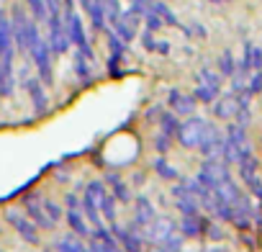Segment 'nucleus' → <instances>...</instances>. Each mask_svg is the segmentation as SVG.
Instances as JSON below:
<instances>
[{"mask_svg":"<svg viewBox=\"0 0 262 252\" xmlns=\"http://www.w3.org/2000/svg\"><path fill=\"white\" fill-rule=\"evenodd\" d=\"M0 234H3V224H0Z\"/></svg>","mask_w":262,"mask_h":252,"instance_id":"nucleus-52","label":"nucleus"},{"mask_svg":"<svg viewBox=\"0 0 262 252\" xmlns=\"http://www.w3.org/2000/svg\"><path fill=\"white\" fill-rule=\"evenodd\" d=\"M103 183L108 185V191H111V196L121 203V206H131V201H134V193H131V185L118 175V173H113V170H108L105 173V178H103Z\"/></svg>","mask_w":262,"mask_h":252,"instance_id":"nucleus-16","label":"nucleus"},{"mask_svg":"<svg viewBox=\"0 0 262 252\" xmlns=\"http://www.w3.org/2000/svg\"><path fill=\"white\" fill-rule=\"evenodd\" d=\"M172 203H175V208L180 211V216H193V214H201V201L188 191V193H183L180 198H172Z\"/></svg>","mask_w":262,"mask_h":252,"instance_id":"nucleus-27","label":"nucleus"},{"mask_svg":"<svg viewBox=\"0 0 262 252\" xmlns=\"http://www.w3.org/2000/svg\"><path fill=\"white\" fill-rule=\"evenodd\" d=\"M44 211H47V216L59 226L62 224V219H64V206L59 203V201H54V198H44Z\"/></svg>","mask_w":262,"mask_h":252,"instance_id":"nucleus-35","label":"nucleus"},{"mask_svg":"<svg viewBox=\"0 0 262 252\" xmlns=\"http://www.w3.org/2000/svg\"><path fill=\"white\" fill-rule=\"evenodd\" d=\"M75 3H77V0H62V8H64V11H72Z\"/></svg>","mask_w":262,"mask_h":252,"instance_id":"nucleus-47","label":"nucleus"},{"mask_svg":"<svg viewBox=\"0 0 262 252\" xmlns=\"http://www.w3.org/2000/svg\"><path fill=\"white\" fill-rule=\"evenodd\" d=\"M44 3H47V8H49V16L64 11V8H62V0H44Z\"/></svg>","mask_w":262,"mask_h":252,"instance_id":"nucleus-44","label":"nucleus"},{"mask_svg":"<svg viewBox=\"0 0 262 252\" xmlns=\"http://www.w3.org/2000/svg\"><path fill=\"white\" fill-rule=\"evenodd\" d=\"M167 108L175 111L178 116H193L198 108V100L193 98V93H183L180 88H170L167 90Z\"/></svg>","mask_w":262,"mask_h":252,"instance_id":"nucleus-15","label":"nucleus"},{"mask_svg":"<svg viewBox=\"0 0 262 252\" xmlns=\"http://www.w3.org/2000/svg\"><path fill=\"white\" fill-rule=\"evenodd\" d=\"M41 252H57V249H54V247H44Z\"/></svg>","mask_w":262,"mask_h":252,"instance_id":"nucleus-50","label":"nucleus"},{"mask_svg":"<svg viewBox=\"0 0 262 252\" xmlns=\"http://www.w3.org/2000/svg\"><path fill=\"white\" fill-rule=\"evenodd\" d=\"M244 183L252 191V196H257V201H262V180H259V175H249V178H244Z\"/></svg>","mask_w":262,"mask_h":252,"instance_id":"nucleus-42","label":"nucleus"},{"mask_svg":"<svg viewBox=\"0 0 262 252\" xmlns=\"http://www.w3.org/2000/svg\"><path fill=\"white\" fill-rule=\"evenodd\" d=\"M157 126H160L162 134H167V137L175 139L178 126H180V116H178L175 111H170V108H162V113H160V118H157Z\"/></svg>","mask_w":262,"mask_h":252,"instance_id":"nucleus-26","label":"nucleus"},{"mask_svg":"<svg viewBox=\"0 0 262 252\" xmlns=\"http://www.w3.org/2000/svg\"><path fill=\"white\" fill-rule=\"evenodd\" d=\"M195 77H198L201 82H206V85L216 88V90H221V85H224V77H221V72H219V70H211V67H201Z\"/></svg>","mask_w":262,"mask_h":252,"instance_id":"nucleus-33","label":"nucleus"},{"mask_svg":"<svg viewBox=\"0 0 262 252\" xmlns=\"http://www.w3.org/2000/svg\"><path fill=\"white\" fill-rule=\"evenodd\" d=\"M21 88H24V93L29 95L34 113H36V116H44V113L49 111L47 85H44V82H41L36 75H31V72H21Z\"/></svg>","mask_w":262,"mask_h":252,"instance_id":"nucleus-7","label":"nucleus"},{"mask_svg":"<svg viewBox=\"0 0 262 252\" xmlns=\"http://www.w3.org/2000/svg\"><path fill=\"white\" fill-rule=\"evenodd\" d=\"M108 226H111V232H113V237H116V242L121 244L123 252H144V249H147V244H144V239H142V234H139L137 229L121 226L118 221H113V224H108Z\"/></svg>","mask_w":262,"mask_h":252,"instance_id":"nucleus-13","label":"nucleus"},{"mask_svg":"<svg viewBox=\"0 0 262 252\" xmlns=\"http://www.w3.org/2000/svg\"><path fill=\"white\" fill-rule=\"evenodd\" d=\"M142 24H144V29L147 31H155V34H160L162 29H165V24H162V18L155 13V11H149V13H144L142 16Z\"/></svg>","mask_w":262,"mask_h":252,"instance_id":"nucleus-40","label":"nucleus"},{"mask_svg":"<svg viewBox=\"0 0 262 252\" xmlns=\"http://www.w3.org/2000/svg\"><path fill=\"white\" fill-rule=\"evenodd\" d=\"M152 170H155V175H157L160 180H167V183L180 180V173H178V167H175V165H170V162H167V155H157V157H155V162H152Z\"/></svg>","mask_w":262,"mask_h":252,"instance_id":"nucleus-24","label":"nucleus"},{"mask_svg":"<svg viewBox=\"0 0 262 252\" xmlns=\"http://www.w3.org/2000/svg\"><path fill=\"white\" fill-rule=\"evenodd\" d=\"M152 11L162 18V24L165 26H172V29H180L183 24H180V18L172 13V8L167 6V0H152Z\"/></svg>","mask_w":262,"mask_h":252,"instance_id":"nucleus-28","label":"nucleus"},{"mask_svg":"<svg viewBox=\"0 0 262 252\" xmlns=\"http://www.w3.org/2000/svg\"><path fill=\"white\" fill-rule=\"evenodd\" d=\"M62 221L70 226L72 234H77V237H82V239L90 237V224H88L82 208H64V219H62Z\"/></svg>","mask_w":262,"mask_h":252,"instance_id":"nucleus-18","label":"nucleus"},{"mask_svg":"<svg viewBox=\"0 0 262 252\" xmlns=\"http://www.w3.org/2000/svg\"><path fill=\"white\" fill-rule=\"evenodd\" d=\"M139 39H142V47H144L147 52H157V41H160V39H157L155 31H147V29H144Z\"/></svg>","mask_w":262,"mask_h":252,"instance_id":"nucleus-41","label":"nucleus"},{"mask_svg":"<svg viewBox=\"0 0 262 252\" xmlns=\"http://www.w3.org/2000/svg\"><path fill=\"white\" fill-rule=\"evenodd\" d=\"M26 11L36 24H47V18H49V8L44 0H26Z\"/></svg>","mask_w":262,"mask_h":252,"instance_id":"nucleus-32","label":"nucleus"},{"mask_svg":"<svg viewBox=\"0 0 262 252\" xmlns=\"http://www.w3.org/2000/svg\"><path fill=\"white\" fill-rule=\"evenodd\" d=\"M203 237L206 239H211V242H221L226 234H224V229H221V224H219V219L216 221H203Z\"/></svg>","mask_w":262,"mask_h":252,"instance_id":"nucleus-37","label":"nucleus"},{"mask_svg":"<svg viewBox=\"0 0 262 252\" xmlns=\"http://www.w3.org/2000/svg\"><path fill=\"white\" fill-rule=\"evenodd\" d=\"M208 191H213L219 183H224L226 178H231V173H229V165L224 162V160H203V165H201V170H198V175H195Z\"/></svg>","mask_w":262,"mask_h":252,"instance_id":"nucleus-10","label":"nucleus"},{"mask_svg":"<svg viewBox=\"0 0 262 252\" xmlns=\"http://www.w3.org/2000/svg\"><path fill=\"white\" fill-rule=\"evenodd\" d=\"M213 193L221 198V201H226V203H234L239 196H242V191H239V185L231 180V178H226L224 183H219L216 188H213Z\"/></svg>","mask_w":262,"mask_h":252,"instance_id":"nucleus-29","label":"nucleus"},{"mask_svg":"<svg viewBox=\"0 0 262 252\" xmlns=\"http://www.w3.org/2000/svg\"><path fill=\"white\" fill-rule=\"evenodd\" d=\"M98 208H100V219H103L105 224H113V221H118V201L111 196V191H105V193L100 196V201H98Z\"/></svg>","mask_w":262,"mask_h":252,"instance_id":"nucleus-25","label":"nucleus"},{"mask_svg":"<svg viewBox=\"0 0 262 252\" xmlns=\"http://www.w3.org/2000/svg\"><path fill=\"white\" fill-rule=\"evenodd\" d=\"M206 252H221V249H216V247H211V249H206Z\"/></svg>","mask_w":262,"mask_h":252,"instance_id":"nucleus-51","label":"nucleus"},{"mask_svg":"<svg viewBox=\"0 0 262 252\" xmlns=\"http://www.w3.org/2000/svg\"><path fill=\"white\" fill-rule=\"evenodd\" d=\"M203 216L201 214H193V216H180V224H178V232L185 237V239H198L203 237Z\"/></svg>","mask_w":262,"mask_h":252,"instance_id":"nucleus-21","label":"nucleus"},{"mask_svg":"<svg viewBox=\"0 0 262 252\" xmlns=\"http://www.w3.org/2000/svg\"><path fill=\"white\" fill-rule=\"evenodd\" d=\"M211 106H213V116H216V118H221V121H231V118H234V113H236V108H239V106H236V98H234L231 93L219 95Z\"/></svg>","mask_w":262,"mask_h":252,"instance_id":"nucleus-23","label":"nucleus"},{"mask_svg":"<svg viewBox=\"0 0 262 252\" xmlns=\"http://www.w3.org/2000/svg\"><path fill=\"white\" fill-rule=\"evenodd\" d=\"M62 18H64V29H67V36H70L75 52L85 54L88 59H95V52H93V44H90V39H88L82 16L72 8V11H62Z\"/></svg>","mask_w":262,"mask_h":252,"instance_id":"nucleus-2","label":"nucleus"},{"mask_svg":"<svg viewBox=\"0 0 262 252\" xmlns=\"http://www.w3.org/2000/svg\"><path fill=\"white\" fill-rule=\"evenodd\" d=\"M183 244H185V237H183L180 232H175V234L167 237L165 242L149 244V252H183Z\"/></svg>","mask_w":262,"mask_h":252,"instance_id":"nucleus-30","label":"nucleus"},{"mask_svg":"<svg viewBox=\"0 0 262 252\" xmlns=\"http://www.w3.org/2000/svg\"><path fill=\"white\" fill-rule=\"evenodd\" d=\"M80 193H82V191H77V188H75V191H67L62 206H64V208H80Z\"/></svg>","mask_w":262,"mask_h":252,"instance_id":"nucleus-43","label":"nucleus"},{"mask_svg":"<svg viewBox=\"0 0 262 252\" xmlns=\"http://www.w3.org/2000/svg\"><path fill=\"white\" fill-rule=\"evenodd\" d=\"M0 252H3V247H0Z\"/></svg>","mask_w":262,"mask_h":252,"instance_id":"nucleus-55","label":"nucleus"},{"mask_svg":"<svg viewBox=\"0 0 262 252\" xmlns=\"http://www.w3.org/2000/svg\"><path fill=\"white\" fill-rule=\"evenodd\" d=\"M21 208H24V214L39 226V232H52V229H57V224H54V221L47 216V211H44V196H41V191L26 193Z\"/></svg>","mask_w":262,"mask_h":252,"instance_id":"nucleus-8","label":"nucleus"},{"mask_svg":"<svg viewBox=\"0 0 262 252\" xmlns=\"http://www.w3.org/2000/svg\"><path fill=\"white\" fill-rule=\"evenodd\" d=\"M131 221H128V226L131 229H137V232H142L155 216H157V208H155V203L149 201V196H134V201H131Z\"/></svg>","mask_w":262,"mask_h":252,"instance_id":"nucleus-12","label":"nucleus"},{"mask_svg":"<svg viewBox=\"0 0 262 252\" xmlns=\"http://www.w3.org/2000/svg\"><path fill=\"white\" fill-rule=\"evenodd\" d=\"M172 144H175V139L167 137V134H162V132H157L155 139H152V150H155L157 155H167V152L172 150Z\"/></svg>","mask_w":262,"mask_h":252,"instance_id":"nucleus-36","label":"nucleus"},{"mask_svg":"<svg viewBox=\"0 0 262 252\" xmlns=\"http://www.w3.org/2000/svg\"><path fill=\"white\" fill-rule=\"evenodd\" d=\"M183 252H188V249H183Z\"/></svg>","mask_w":262,"mask_h":252,"instance_id":"nucleus-56","label":"nucleus"},{"mask_svg":"<svg viewBox=\"0 0 262 252\" xmlns=\"http://www.w3.org/2000/svg\"><path fill=\"white\" fill-rule=\"evenodd\" d=\"M198 152L203 155V160H221V155H224V134H221L219 126L206 123V132H203V139L198 144Z\"/></svg>","mask_w":262,"mask_h":252,"instance_id":"nucleus-11","label":"nucleus"},{"mask_svg":"<svg viewBox=\"0 0 262 252\" xmlns=\"http://www.w3.org/2000/svg\"><path fill=\"white\" fill-rule=\"evenodd\" d=\"M29 57H31V62H34L36 77H39L47 88H52V85H54V54H52V49H49V44H47L44 36L29 49Z\"/></svg>","mask_w":262,"mask_h":252,"instance_id":"nucleus-3","label":"nucleus"},{"mask_svg":"<svg viewBox=\"0 0 262 252\" xmlns=\"http://www.w3.org/2000/svg\"><path fill=\"white\" fill-rule=\"evenodd\" d=\"M139 26H142V18L128 8V11H121V16H118L108 29H113V31H116L126 44H131V41H134V39L139 36Z\"/></svg>","mask_w":262,"mask_h":252,"instance_id":"nucleus-14","label":"nucleus"},{"mask_svg":"<svg viewBox=\"0 0 262 252\" xmlns=\"http://www.w3.org/2000/svg\"><path fill=\"white\" fill-rule=\"evenodd\" d=\"M54 178H57V180H67L70 175H67V173H54Z\"/></svg>","mask_w":262,"mask_h":252,"instance_id":"nucleus-48","label":"nucleus"},{"mask_svg":"<svg viewBox=\"0 0 262 252\" xmlns=\"http://www.w3.org/2000/svg\"><path fill=\"white\" fill-rule=\"evenodd\" d=\"M80 8H82L85 16L90 18V29H93L95 34H105L108 21H105V11H103L100 0H80Z\"/></svg>","mask_w":262,"mask_h":252,"instance_id":"nucleus-17","label":"nucleus"},{"mask_svg":"<svg viewBox=\"0 0 262 252\" xmlns=\"http://www.w3.org/2000/svg\"><path fill=\"white\" fill-rule=\"evenodd\" d=\"M93 62H95V59H88L85 54L75 52V57H72V72H75V77L80 80V85H90V82L95 80V67H93Z\"/></svg>","mask_w":262,"mask_h":252,"instance_id":"nucleus-19","label":"nucleus"},{"mask_svg":"<svg viewBox=\"0 0 262 252\" xmlns=\"http://www.w3.org/2000/svg\"><path fill=\"white\" fill-rule=\"evenodd\" d=\"M6 221L16 229V234L26 242V244H31V247H39L41 244V232H39V226L24 214V208L18 211V208H6Z\"/></svg>","mask_w":262,"mask_h":252,"instance_id":"nucleus-6","label":"nucleus"},{"mask_svg":"<svg viewBox=\"0 0 262 252\" xmlns=\"http://www.w3.org/2000/svg\"><path fill=\"white\" fill-rule=\"evenodd\" d=\"M162 108H165V106H160V103H157V106H152V108L147 111V121H155V118H160Z\"/></svg>","mask_w":262,"mask_h":252,"instance_id":"nucleus-45","label":"nucleus"},{"mask_svg":"<svg viewBox=\"0 0 262 252\" xmlns=\"http://www.w3.org/2000/svg\"><path fill=\"white\" fill-rule=\"evenodd\" d=\"M219 72H221V77H231L236 72V59H234L231 49H224L221 52V57H219Z\"/></svg>","mask_w":262,"mask_h":252,"instance_id":"nucleus-34","label":"nucleus"},{"mask_svg":"<svg viewBox=\"0 0 262 252\" xmlns=\"http://www.w3.org/2000/svg\"><path fill=\"white\" fill-rule=\"evenodd\" d=\"M0 108H3V98H0Z\"/></svg>","mask_w":262,"mask_h":252,"instance_id":"nucleus-53","label":"nucleus"},{"mask_svg":"<svg viewBox=\"0 0 262 252\" xmlns=\"http://www.w3.org/2000/svg\"><path fill=\"white\" fill-rule=\"evenodd\" d=\"M0 54H16L13 34H11V16L6 6H0Z\"/></svg>","mask_w":262,"mask_h":252,"instance_id":"nucleus-20","label":"nucleus"},{"mask_svg":"<svg viewBox=\"0 0 262 252\" xmlns=\"http://www.w3.org/2000/svg\"><path fill=\"white\" fill-rule=\"evenodd\" d=\"M178 232V221L172 219V216H167V214H157L139 234H142V239H144V244L149 247V244H160V242H165L167 237H172Z\"/></svg>","mask_w":262,"mask_h":252,"instance_id":"nucleus-9","label":"nucleus"},{"mask_svg":"<svg viewBox=\"0 0 262 252\" xmlns=\"http://www.w3.org/2000/svg\"><path fill=\"white\" fill-rule=\"evenodd\" d=\"M247 93L249 95H259L262 93V70H252L247 75Z\"/></svg>","mask_w":262,"mask_h":252,"instance_id":"nucleus-38","label":"nucleus"},{"mask_svg":"<svg viewBox=\"0 0 262 252\" xmlns=\"http://www.w3.org/2000/svg\"><path fill=\"white\" fill-rule=\"evenodd\" d=\"M47 44H49V49H52V54L54 57H64V54H70V49H72V41H70V36H67V29H64V18H62V13H52L49 18H47Z\"/></svg>","mask_w":262,"mask_h":252,"instance_id":"nucleus-4","label":"nucleus"},{"mask_svg":"<svg viewBox=\"0 0 262 252\" xmlns=\"http://www.w3.org/2000/svg\"><path fill=\"white\" fill-rule=\"evenodd\" d=\"M8 16H11V34H13L16 52L29 54V49L41 39V34H39V24L29 16L26 6H13V8L8 11Z\"/></svg>","mask_w":262,"mask_h":252,"instance_id":"nucleus-1","label":"nucleus"},{"mask_svg":"<svg viewBox=\"0 0 262 252\" xmlns=\"http://www.w3.org/2000/svg\"><path fill=\"white\" fill-rule=\"evenodd\" d=\"M54 249H57V252H90V249H88V239H82V237H77V234H72V232L57 237V239H54Z\"/></svg>","mask_w":262,"mask_h":252,"instance_id":"nucleus-22","label":"nucleus"},{"mask_svg":"<svg viewBox=\"0 0 262 252\" xmlns=\"http://www.w3.org/2000/svg\"><path fill=\"white\" fill-rule=\"evenodd\" d=\"M103 3V11H105V21H108V26L121 16V0H100Z\"/></svg>","mask_w":262,"mask_h":252,"instance_id":"nucleus-39","label":"nucleus"},{"mask_svg":"<svg viewBox=\"0 0 262 252\" xmlns=\"http://www.w3.org/2000/svg\"><path fill=\"white\" fill-rule=\"evenodd\" d=\"M224 3H231V0H224Z\"/></svg>","mask_w":262,"mask_h":252,"instance_id":"nucleus-54","label":"nucleus"},{"mask_svg":"<svg viewBox=\"0 0 262 252\" xmlns=\"http://www.w3.org/2000/svg\"><path fill=\"white\" fill-rule=\"evenodd\" d=\"M155 54H162V57H165V54H170V41L160 39V41H157V52H155Z\"/></svg>","mask_w":262,"mask_h":252,"instance_id":"nucleus-46","label":"nucleus"},{"mask_svg":"<svg viewBox=\"0 0 262 252\" xmlns=\"http://www.w3.org/2000/svg\"><path fill=\"white\" fill-rule=\"evenodd\" d=\"M206 118L201 116H185V121H180L178 126V134H175V142L183 147V150H198L201 139H203V132H206Z\"/></svg>","mask_w":262,"mask_h":252,"instance_id":"nucleus-5","label":"nucleus"},{"mask_svg":"<svg viewBox=\"0 0 262 252\" xmlns=\"http://www.w3.org/2000/svg\"><path fill=\"white\" fill-rule=\"evenodd\" d=\"M221 95V90H216V88H211V85H206V82H195V88H193V98L198 100V103H206V106H211L216 98Z\"/></svg>","mask_w":262,"mask_h":252,"instance_id":"nucleus-31","label":"nucleus"},{"mask_svg":"<svg viewBox=\"0 0 262 252\" xmlns=\"http://www.w3.org/2000/svg\"><path fill=\"white\" fill-rule=\"evenodd\" d=\"M208 3H213V6H224V0H208Z\"/></svg>","mask_w":262,"mask_h":252,"instance_id":"nucleus-49","label":"nucleus"}]
</instances>
